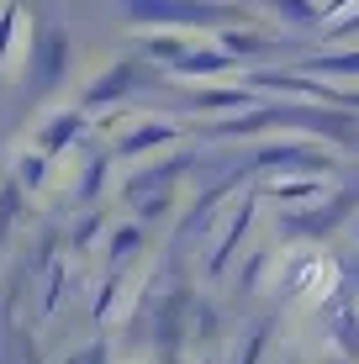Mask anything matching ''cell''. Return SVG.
I'll use <instances>...</instances> for the list:
<instances>
[{"label": "cell", "instance_id": "1", "mask_svg": "<svg viewBox=\"0 0 359 364\" xmlns=\"http://www.w3.org/2000/svg\"><path fill=\"white\" fill-rule=\"evenodd\" d=\"M27 53H32V21H27V11L11 6L0 16V74H16Z\"/></svg>", "mask_w": 359, "mask_h": 364}, {"label": "cell", "instance_id": "2", "mask_svg": "<svg viewBox=\"0 0 359 364\" xmlns=\"http://www.w3.org/2000/svg\"><path fill=\"white\" fill-rule=\"evenodd\" d=\"M43 169H48V159H43V154H32V159H21V169H16V174H21V185H43Z\"/></svg>", "mask_w": 359, "mask_h": 364}]
</instances>
